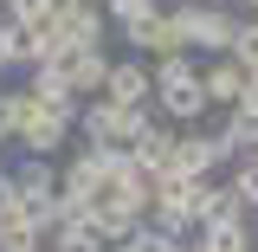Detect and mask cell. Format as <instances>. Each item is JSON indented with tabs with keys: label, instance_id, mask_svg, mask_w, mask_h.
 Returning <instances> with one entry per match:
<instances>
[{
	"label": "cell",
	"instance_id": "cell-1",
	"mask_svg": "<svg viewBox=\"0 0 258 252\" xmlns=\"http://www.w3.org/2000/svg\"><path fill=\"white\" fill-rule=\"evenodd\" d=\"M168 13H174V26H181V45H187L194 59L232 52V39H239V13H232L226 0H200V7H168Z\"/></svg>",
	"mask_w": 258,
	"mask_h": 252
},
{
	"label": "cell",
	"instance_id": "cell-2",
	"mask_svg": "<svg viewBox=\"0 0 258 252\" xmlns=\"http://www.w3.org/2000/svg\"><path fill=\"white\" fill-rule=\"evenodd\" d=\"M155 117V104H142V110H123V104H110V97H91L84 110H78V136H84V149H129L136 142V129Z\"/></svg>",
	"mask_w": 258,
	"mask_h": 252
},
{
	"label": "cell",
	"instance_id": "cell-3",
	"mask_svg": "<svg viewBox=\"0 0 258 252\" xmlns=\"http://www.w3.org/2000/svg\"><path fill=\"white\" fill-rule=\"evenodd\" d=\"M226 142H220V129H200V123H181L174 129V156H168V168L174 175H194V181H207V175H220L226 168ZM161 175V168H155Z\"/></svg>",
	"mask_w": 258,
	"mask_h": 252
},
{
	"label": "cell",
	"instance_id": "cell-4",
	"mask_svg": "<svg viewBox=\"0 0 258 252\" xmlns=\"http://www.w3.org/2000/svg\"><path fill=\"white\" fill-rule=\"evenodd\" d=\"M13 194H20V207H32V220L45 233L52 214H58V168H52V156H26L20 162L13 168Z\"/></svg>",
	"mask_w": 258,
	"mask_h": 252
},
{
	"label": "cell",
	"instance_id": "cell-5",
	"mask_svg": "<svg viewBox=\"0 0 258 252\" xmlns=\"http://www.w3.org/2000/svg\"><path fill=\"white\" fill-rule=\"evenodd\" d=\"M78 129V104H32V117H26V129L13 136L26 156H58L64 149V136Z\"/></svg>",
	"mask_w": 258,
	"mask_h": 252
},
{
	"label": "cell",
	"instance_id": "cell-6",
	"mask_svg": "<svg viewBox=\"0 0 258 252\" xmlns=\"http://www.w3.org/2000/svg\"><path fill=\"white\" fill-rule=\"evenodd\" d=\"M129 39V52H142V59H161V52H187L181 45V26H174V13L168 7H149V13H136L129 26H116Z\"/></svg>",
	"mask_w": 258,
	"mask_h": 252
},
{
	"label": "cell",
	"instance_id": "cell-7",
	"mask_svg": "<svg viewBox=\"0 0 258 252\" xmlns=\"http://www.w3.org/2000/svg\"><path fill=\"white\" fill-rule=\"evenodd\" d=\"M103 97H110V104H123V110H142V104H155V71H149V59H142V52H136V59H110Z\"/></svg>",
	"mask_w": 258,
	"mask_h": 252
},
{
	"label": "cell",
	"instance_id": "cell-8",
	"mask_svg": "<svg viewBox=\"0 0 258 252\" xmlns=\"http://www.w3.org/2000/svg\"><path fill=\"white\" fill-rule=\"evenodd\" d=\"M245 65L232 59V52H213V59H200V91H207V110H232L239 91H245Z\"/></svg>",
	"mask_w": 258,
	"mask_h": 252
},
{
	"label": "cell",
	"instance_id": "cell-9",
	"mask_svg": "<svg viewBox=\"0 0 258 252\" xmlns=\"http://www.w3.org/2000/svg\"><path fill=\"white\" fill-rule=\"evenodd\" d=\"M155 117H168V123H200V117H207L200 71H194V78H174V84H155Z\"/></svg>",
	"mask_w": 258,
	"mask_h": 252
},
{
	"label": "cell",
	"instance_id": "cell-10",
	"mask_svg": "<svg viewBox=\"0 0 258 252\" xmlns=\"http://www.w3.org/2000/svg\"><path fill=\"white\" fill-rule=\"evenodd\" d=\"M97 188H103V156L97 149H78V156L58 168V200H78V207H91Z\"/></svg>",
	"mask_w": 258,
	"mask_h": 252
},
{
	"label": "cell",
	"instance_id": "cell-11",
	"mask_svg": "<svg viewBox=\"0 0 258 252\" xmlns=\"http://www.w3.org/2000/svg\"><path fill=\"white\" fill-rule=\"evenodd\" d=\"M194 220L200 226H226V220H245V207H239V194L226 188L220 175H207V181L194 188Z\"/></svg>",
	"mask_w": 258,
	"mask_h": 252
},
{
	"label": "cell",
	"instance_id": "cell-12",
	"mask_svg": "<svg viewBox=\"0 0 258 252\" xmlns=\"http://www.w3.org/2000/svg\"><path fill=\"white\" fill-rule=\"evenodd\" d=\"M174 129L181 123H168V117H149V123L136 129V142H129V156H136V168H168V156H174Z\"/></svg>",
	"mask_w": 258,
	"mask_h": 252
},
{
	"label": "cell",
	"instance_id": "cell-13",
	"mask_svg": "<svg viewBox=\"0 0 258 252\" xmlns=\"http://www.w3.org/2000/svg\"><path fill=\"white\" fill-rule=\"evenodd\" d=\"M200 239H207V252H258L252 246V214L226 220V226H200Z\"/></svg>",
	"mask_w": 258,
	"mask_h": 252
},
{
	"label": "cell",
	"instance_id": "cell-14",
	"mask_svg": "<svg viewBox=\"0 0 258 252\" xmlns=\"http://www.w3.org/2000/svg\"><path fill=\"white\" fill-rule=\"evenodd\" d=\"M32 104H39V97H32L26 84H20V91H0V136H7V142H13V136L26 129V117H32Z\"/></svg>",
	"mask_w": 258,
	"mask_h": 252
},
{
	"label": "cell",
	"instance_id": "cell-15",
	"mask_svg": "<svg viewBox=\"0 0 258 252\" xmlns=\"http://www.w3.org/2000/svg\"><path fill=\"white\" fill-rule=\"evenodd\" d=\"M226 188L239 194V207H245V214H258V156H239V162H232Z\"/></svg>",
	"mask_w": 258,
	"mask_h": 252
},
{
	"label": "cell",
	"instance_id": "cell-16",
	"mask_svg": "<svg viewBox=\"0 0 258 252\" xmlns=\"http://www.w3.org/2000/svg\"><path fill=\"white\" fill-rule=\"evenodd\" d=\"M149 226L168 233V239H194V233H200V220H194L187 207H149Z\"/></svg>",
	"mask_w": 258,
	"mask_h": 252
},
{
	"label": "cell",
	"instance_id": "cell-17",
	"mask_svg": "<svg viewBox=\"0 0 258 252\" xmlns=\"http://www.w3.org/2000/svg\"><path fill=\"white\" fill-rule=\"evenodd\" d=\"M174 246H181V239H168V233H155L149 220H142V226H136V233L123 239V252H174Z\"/></svg>",
	"mask_w": 258,
	"mask_h": 252
},
{
	"label": "cell",
	"instance_id": "cell-18",
	"mask_svg": "<svg viewBox=\"0 0 258 252\" xmlns=\"http://www.w3.org/2000/svg\"><path fill=\"white\" fill-rule=\"evenodd\" d=\"M232 59L245 65V71H258V20H239V39H232Z\"/></svg>",
	"mask_w": 258,
	"mask_h": 252
},
{
	"label": "cell",
	"instance_id": "cell-19",
	"mask_svg": "<svg viewBox=\"0 0 258 252\" xmlns=\"http://www.w3.org/2000/svg\"><path fill=\"white\" fill-rule=\"evenodd\" d=\"M149 7H161V0H103V20H110V26H129V20L149 13Z\"/></svg>",
	"mask_w": 258,
	"mask_h": 252
},
{
	"label": "cell",
	"instance_id": "cell-20",
	"mask_svg": "<svg viewBox=\"0 0 258 252\" xmlns=\"http://www.w3.org/2000/svg\"><path fill=\"white\" fill-rule=\"evenodd\" d=\"M0 71H13V20L0 13Z\"/></svg>",
	"mask_w": 258,
	"mask_h": 252
},
{
	"label": "cell",
	"instance_id": "cell-21",
	"mask_svg": "<svg viewBox=\"0 0 258 252\" xmlns=\"http://www.w3.org/2000/svg\"><path fill=\"white\" fill-rule=\"evenodd\" d=\"M232 110H245V117H258V71L245 78V91H239V104H232Z\"/></svg>",
	"mask_w": 258,
	"mask_h": 252
},
{
	"label": "cell",
	"instance_id": "cell-22",
	"mask_svg": "<svg viewBox=\"0 0 258 252\" xmlns=\"http://www.w3.org/2000/svg\"><path fill=\"white\" fill-rule=\"evenodd\" d=\"M174 252H207V239H200V233H194V239H181V246Z\"/></svg>",
	"mask_w": 258,
	"mask_h": 252
},
{
	"label": "cell",
	"instance_id": "cell-23",
	"mask_svg": "<svg viewBox=\"0 0 258 252\" xmlns=\"http://www.w3.org/2000/svg\"><path fill=\"white\" fill-rule=\"evenodd\" d=\"M168 7H200V0H168Z\"/></svg>",
	"mask_w": 258,
	"mask_h": 252
},
{
	"label": "cell",
	"instance_id": "cell-24",
	"mask_svg": "<svg viewBox=\"0 0 258 252\" xmlns=\"http://www.w3.org/2000/svg\"><path fill=\"white\" fill-rule=\"evenodd\" d=\"M0 149H7V136H0Z\"/></svg>",
	"mask_w": 258,
	"mask_h": 252
},
{
	"label": "cell",
	"instance_id": "cell-25",
	"mask_svg": "<svg viewBox=\"0 0 258 252\" xmlns=\"http://www.w3.org/2000/svg\"><path fill=\"white\" fill-rule=\"evenodd\" d=\"M245 7H258V0H245Z\"/></svg>",
	"mask_w": 258,
	"mask_h": 252
}]
</instances>
